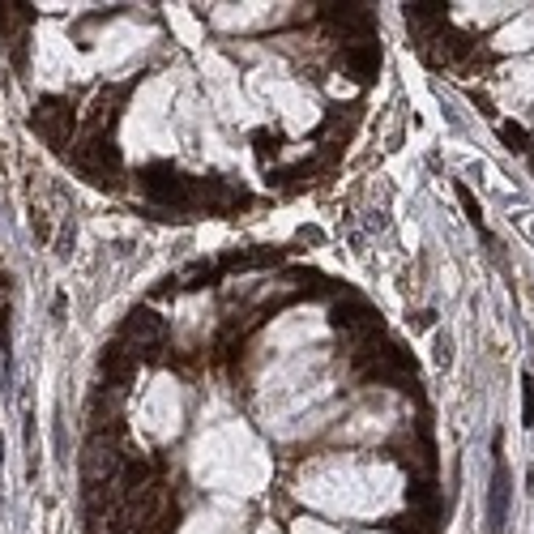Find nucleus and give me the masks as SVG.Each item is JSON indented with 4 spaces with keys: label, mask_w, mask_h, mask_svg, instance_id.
<instances>
[{
    "label": "nucleus",
    "mask_w": 534,
    "mask_h": 534,
    "mask_svg": "<svg viewBox=\"0 0 534 534\" xmlns=\"http://www.w3.org/2000/svg\"><path fill=\"white\" fill-rule=\"evenodd\" d=\"M141 184H146V192H150L154 201H163V206H189L192 201V184L184 175H175L172 167H150Z\"/></svg>",
    "instance_id": "1"
},
{
    "label": "nucleus",
    "mask_w": 534,
    "mask_h": 534,
    "mask_svg": "<svg viewBox=\"0 0 534 534\" xmlns=\"http://www.w3.org/2000/svg\"><path fill=\"white\" fill-rule=\"evenodd\" d=\"M504 513H509V466H504V458H496L492 496H487V521H492V534L504 530Z\"/></svg>",
    "instance_id": "2"
},
{
    "label": "nucleus",
    "mask_w": 534,
    "mask_h": 534,
    "mask_svg": "<svg viewBox=\"0 0 534 534\" xmlns=\"http://www.w3.org/2000/svg\"><path fill=\"white\" fill-rule=\"evenodd\" d=\"M343 60L360 81H372L377 69H381V47H377V43H351V47L343 52Z\"/></svg>",
    "instance_id": "3"
},
{
    "label": "nucleus",
    "mask_w": 534,
    "mask_h": 534,
    "mask_svg": "<svg viewBox=\"0 0 534 534\" xmlns=\"http://www.w3.org/2000/svg\"><path fill=\"white\" fill-rule=\"evenodd\" d=\"M35 124H38V133H43V137L60 141V137H64L60 124H69V129H73V112H69L64 103H43V107L35 112Z\"/></svg>",
    "instance_id": "4"
},
{
    "label": "nucleus",
    "mask_w": 534,
    "mask_h": 534,
    "mask_svg": "<svg viewBox=\"0 0 534 534\" xmlns=\"http://www.w3.org/2000/svg\"><path fill=\"white\" fill-rule=\"evenodd\" d=\"M500 141H504V150H513V154L530 150V133H526L521 124H513V120H504V124H500Z\"/></svg>",
    "instance_id": "5"
},
{
    "label": "nucleus",
    "mask_w": 534,
    "mask_h": 534,
    "mask_svg": "<svg viewBox=\"0 0 534 534\" xmlns=\"http://www.w3.org/2000/svg\"><path fill=\"white\" fill-rule=\"evenodd\" d=\"M521 428H534V377H521Z\"/></svg>",
    "instance_id": "6"
},
{
    "label": "nucleus",
    "mask_w": 534,
    "mask_h": 534,
    "mask_svg": "<svg viewBox=\"0 0 534 534\" xmlns=\"http://www.w3.org/2000/svg\"><path fill=\"white\" fill-rule=\"evenodd\" d=\"M458 201H462V210H466V218H470V223H479V227H483V210H479L475 192L466 189V184H458Z\"/></svg>",
    "instance_id": "7"
},
{
    "label": "nucleus",
    "mask_w": 534,
    "mask_h": 534,
    "mask_svg": "<svg viewBox=\"0 0 534 534\" xmlns=\"http://www.w3.org/2000/svg\"><path fill=\"white\" fill-rule=\"evenodd\" d=\"M449 360H453V343L440 334V338H437V363H449Z\"/></svg>",
    "instance_id": "8"
},
{
    "label": "nucleus",
    "mask_w": 534,
    "mask_h": 534,
    "mask_svg": "<svg viewBox=\"0 0 534 534\" xmlns=\"http://www.w3.org/2000/svg\"><path fill=\"white\" fill-rule=\"evenodd\" d=\"M526 492H530V496H534V466H530V470H526Z\"/></svg>",
    "instance_id": "9"
}]
</instances>
